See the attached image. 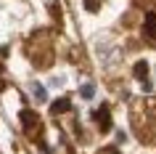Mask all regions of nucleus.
I'll use <instances>...</instances> for the list:
<instances>
[{
	"instance_id": "obj_1",
	"label": "nucleus",
	"mask_w": 156,
	"mask_h": 154,
	"mask_svg": "<svg viewBox=\"0 0 156 154\" xmlns=\"http://www.w3.org/2000/svg\"><path fill=\"white\" fill-rule=\"evenodd\" d=\"M143 32H146V37L156 40V13H154V11H151V13H146V21H143Z\"/></svg>"
},
{
	"instance_id": "obj_2",
	"label": "nucleus",
	"mask_w": 156,
	"mask_h": 154,
	"mask_svg": "<svg viewBox=\"0 0 156 154\" xmlns=\"http://www.w3.org/2000/svg\"><path fill=\"white\" fill-rule=\"evenodd\" d=\"M95 120H98V128L103 130V133L111 128V120H108V106H106V104L101 106V112H95Z\"/></svg>"
},
{
	"instance_id": "obj_3",
	"label": "nucleus",
	"mask_w": 156,
	"mask_h": 154,
	"mask_svg": "<svg viewBox=\"0 0 156 154\" xmlns=\"http://www.w3.org/2000/svg\"><path fill=\"white\" fill-rule=\"evenodd\" d=\"M19 117H21V125H24L27 130H32V125H37V114L29 112V109H24V112L19 114Z\"/></svg>"
},
{
	"instance_id": "obj_4",
	"label": "nucleus",
	"mask_w": 156,
	"mask_h": 154,
	"mask_svg": "<svg viewBox=\"0 0 156 154\" xmlns=\"http://www.w3.org/2000/svg\"><path fill=\"white\" fill-rule=\"evenodd\" d=\"M69 109H72V101H69V98H58L56 104L50 106V112H53V114H64V112H69Z\"/></svg>"
},
{
	"instance_id": "obj_5",
	"label": "nucleus",
	"mask_w": 156,
	"mask_h": 154,
	"mask_svg": "<svg viewBox=\"0 0 156 154\" xmlns=\"http://www.w3.org/2000/svg\"><path fill=\"white\" fill-rule=\"evenodd\" d=\"M146 74H148V64L146 61H138V64H135V77H138V80H146Z\"/></svg>"
},
{
	"instance_id": "obj_6",
	"label": "nucleus",
	"mask_w": 156,
	"mask_h": 154,
	"mask_svg": "<svg viewBox=\"0 0 156 154\" xmlns=\"http://www.w3.org/2000/svg\"><path fill=\"white\" fill-rule=\"evenodd\" d=\"M80 93H82V98H93L95 88H93V85H82V90H80Z\"/></svg>"
},
{
	"instance_id": "obj_7",
	"label": "nucleus",
	"mask_w": 156,
	"mask_h": 154,
	"mask_svg": "<svg viewBox=\"0 0 156 154\" xmlns=\"http://www.w3.org/2000/svg\"><path fill=\"white\" fill-rule=\"evenodd\" d=\"M85 8L87 11H98V0H85Z\"/></svg>"
},
{
	"instance_id": "obj_8",
	"label": "nucleus",
	"mask_w": 156,
	"mask_h": 154,
	"mask_svg": "<svg viewBox=\"0 0 156 154\" xmlns=\"http://www.w3.org/2000/svg\"><path fill=\"white\" fill-rule=\"evenodd\" d=\"M34 93H37L40 101H45V90H42V85H34Z\"/></svg>"
}]
</instances>
